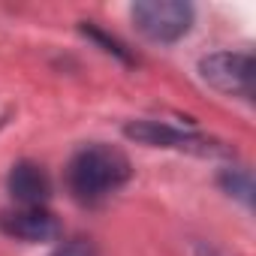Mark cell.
<instances>
[{
    "mask_svg": "<svg viewBox=\"0 0 256 256\" xmlns=\"http://www.w3.org/2000/svg\"><path fill=\"white\" fill-rule=\"evenodd\" d=\"M6 187L10 193L24 205V208H42V202L52 196V181L46 175L42 166L36 163H16L10 169V178H6Z\"/></svg>",
    "mask_w": 256,
    "mask_h": 256,
    "instance_id": "5",
    "label": "cell"
},
{
    "mask_svg": "<svg viewBox=\"0 0 256 256\" xmlns=\"http://www.w3.org/2000/svg\"><path fill=\"white\" fill-rule=\"evenodd\" d=\"M126 136L136 139V142H145V145H154V148H196V145H205L202 139L196 136H187L181 130L169 124H157V120H136L126 126Z\"/></svg>",
    "mask_w": 256,
    "mask_h": 256,
    "instance_id": "6",
    "label": "cell"
},
{
    "mask_svg": "<svg viewBox=\"0 0 256 256\" xmlns=\"http://www.w3.org/2000/svg\"><path fill=\"white\" fill-rule=\"evenodd\" d=\"M6 235L18 238V241H28V244H40V241H52L58 238L60 226L54 220V214H48L46 208H22V211H12L0 220Z\"/></svg>",
    "mask_w": 256,
    "mask_h": 256,
    "instance_id": "4",
    "label": "cell"
},
{
    "mask_svg": "<svg viewBox=\"0 0 256 256\" xmlns=\"http://www.w3.org/2000/svg\"><path fill=\"white\" fill-rule=\"evenodd\" d=\"M82 30H84L90 40H96V42L102 46V52H108V54H114V58H120V60H133V58H130V52H126V48H124L114 36H106V34H102V30H96L94 24H84Z\"/></svg>",
    "mask_w": 256,
    "mask_h": 256,
    "instance_id": "8",
    "label": "cell"
},
{
    "mask_svg": "<svg viewBox=\"0 0 256 256\" xmlns=\"http://www.w3.org/2000/svg\"><path fill=\"white\" fill-rule=\"evenodd\" d=\"M199 72H202V78L211 88H217L223 94H235V96H244V100L253 96L256 64L244 52H217V54H208V58H202Z\"/></svg>",
    "mask_w": 256,
    "mask_h": 256,
    "instance_id": "3",
    "label": "cell"
},
{
    "mask_svg": "<svg viewBox=\"0 0 256 256\" xmlns=\"http://www.w3.org/2000/svg\"><path fill=\"white\" fill-rule=\"evenodd\" d=\"M126 178H130V160L124 157V151L102 142L78 148L66 166L70 193L84 205L102 202L108 193L124 187Z\"/></svg>",
    "mask_w": 256,
    "mask_h": 256,
    "instance_id": "1",
    "label": "cell"
},
{
    "mask_svg": "<svg viewBox=\"0 0 256 256\" xmlns=\"http://www.w3.org/2000/svg\"><path fill=\"white\" fill-rule=\"evenodd\" d=\"M54 256H90V247L82 244V241H72V244H66L64 250H58Z\"/></svg>",
    "mask_w": 256,
    "mask_h": 256,
    "instance_id": "9",
    "label": "cell"
},
{
    "mask_svg": "<svg viewBox=\"0 0 256 256\" xmlns=\"http://www.w3.org/2000/svg\"><path fill=\"white\" fill-rule=\"evenodd\" d=\"M130 16L151 42H178L193 28V6L184 0H142Z\"/></svg>",
    "mask_w": 256,
    "mask_h": 256,
    "instance_id": "2",
    "label": "cell"
},
{
    "mask_svg": "<svg viewBox=\"0 0 256 256\" xmlns=\"http://www.w3.org/2000/svg\"><path fill=\"white\" fill-rule=\"evenodd\" d=\"M223 187H226L229 193H235L238 199H244V202L250 205V199H253V184H250V175H247V172L229 169V172L223 175Z\"/></svg>",
    "mask_w": 256,
    "mask_h": 256,
    "instance_id": "7",
    "label": "cell"
}]
</instances>
